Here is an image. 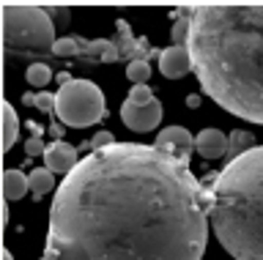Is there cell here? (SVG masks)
<instances>
[{
  "label": "cell",
  "instance_id": "cell-1",
  "mask_svg": "<svg viewBox=\"0 0 263 260\" xmlns=\"http://www.w3.org/2000/svg\"><path fill=\"white\" fill-rule=\"evenodd\" d=\"M211 200L189 162L145 143L90 151L49 208L47 260H200Z\"/></svg>",
  "mask_w": 263,
  "mask_h": 260
},
{
  "label": "cell",
  "instance_id": "cell-2",
  "mask_svg": "<svg viewBox=\"0 0 263 260\" xmlns=\"http://www.w3.org/2000/svg\"><path fill=\"white\" fill-rule=\"evenodd\" d=\"M197 83L222 110L263 124V3L181 6Z\"/></svg>",
  "mask_w": 263,
  "mask_h": 260
},
{
  "label": "cell",
  "instance_id": "cell-3",
  "mask_svg": "<svg viewBox=\"0 0 263 260\" xmlns=\"http://www.w3.org/2000/svg\"><path fill=\"white\" fill-rule=\"evenodd\" d=\"M211 230L233 260H263V145L238 153L205 181Z\"/></svg>",
  "mask_w": 263,
  "mask_h": 260
},
{
  "label": "cell",
  "instance_id": "cell-4",
  "mask_svg": "<svg viewBox=\"0 0 263 260\" xmlns=\"http://www.w3.org/2000/svg\"><path fill=\"white\" fill-rule=\"evenodd\" d=\"M0 14H3V47L8 55L41 58L55 50V25L47 9L30 3H6Z\"/></svg>",
  "mask_w": 263,
  "mask_h": 260
},
{
  "label": "cell",
  "instance_id": "cell-5",
  "mask_svg": "<svg viewBox=\"0 0 263 260\" xmlns=\"http://www.w3.org/2000/svg\"><path fill=\"white\" fill-rule=\"evenodd\" d=\"M55 58H82V61H96V63H112L121 58L132 61H148L151 55L159 58L162 52L151 50L145 38H135L126 19H118V36L115 38H82V36H63L55 42L52 50Z\"/></svg>",
  "mask_w": 263,
  "mask_h": 260
},
{
  "label": "cell",
  "instance_id": "cell-6",
  "mask_svg": "<svg viewBox=\"0 0 263 260\" xmlns=\"http://www.w3.org/2000/svg\"><path fill=\"white\" fill-rule=\"evenodd\" d=\"M55 115L63 126L85 129L104 118V93L90 79H71L55 93Z\"/></svg>",
  "mask_w": 263,
  "mask_h": 260
},
{
  "label": "cell",
  "instance_id": "cell-7",
  "mask_svg": "<svg viewBox=\"0 0 263 260\" xmlns=\"http://www.w3.org/2000/svg\"><path fill=\"white\" fill-rule=\"evenodd\" d=\"M121 121L132 132H154L162 121V104L148 85H132L121 104Z\"/></svg>",
  "mask_w": 263,
  "mask_h": 260
},
{
  "label": "cell",
  "instance_id": "cell-8",
  "mask_svg": "<svg viewBox=\"0 0 263 260\" xmlns=\"http://www.w3.org/2000/svg\"><path fill=\"white\" fill-rule=\"evenodd\" d=\"M154 145L189 162V156H192V151H195V137L189 134L184 126H167V129H162V132L156 134Z\"/></svg>",
  "mask_w": 263,
  "mask_h": 260
},
{
  "label": "cell",
  "instance_id": "cell-9",
  "mask_svg": "<svg viewBox=\"0 0 263 260\" xmlns=\"http://www.w3.org/2000/svg\"><path fill=\"white\" fill-rule=\"evenodd\" d=\"M44 162H47V170H49V173H63V175H69L71 170L80 165L77 148H74V145H69L66 140L49 143L47 151H44Z\"/></svg>",
  "mask_w": 263,
  "mask_h": 260
},
{
  "label": "cell",
  "instance_id": "cell-10",
  "mask_svg": "<svg viewBox=\"0 0 263 260\" xmlns=\"http://www.w3.org/2000/svg\"><path fill=\"white\" fill-rule=\"evenodd\" d=\"M159 71L167 79H181L192 71V58H189L186 47H167L159 55Z\"/></svg>",
  "mask_w": 263,
  "mask_h": 260
},
{
  "label": "cell",
  "instance_id": "cell-11",
  "mask_svg": "<svg viewBox=\"0 0 263 260\" xmlns=\"http://www.w3.org/2000/svg\"><path fill=\"white\" fill-rule=\"evenodd\" d=\"M195 151L203 159H222L230 153V137H225L219 129H203L195 137Z\"/></svg>",
  "mask_w": 263,
  "mask_h": 260
},
{
  "label": "cell",
  "instance_id": "cell-12",
  "mask_svg": "<svg viewBox=\"0 0 263 260\" xmlns=\"http://www.w3.org/2000/svg\"><path fill=\"white\" fill-rule=\"evenodd\" d=\"M25 192H30V184L20 170H6L3 173V200H20Z\"/></svg>",
  "mask_w": 263,
  "mask_h": 260
},
{
  "label": "cell",
  "instance_id": "cell-13",
  "mask_svg": "<svg viewBox=\"0 0 263 260\" xmlns=\"http://www.w3.org/2000/svg\"><path fill=\"white\" fill-rule=\"evenodd\" d=\"M16 134H20V118H16L11 104L3 102V153H8L14 148Z\"/></svg>",
  "mask_w": 263,
  "mask_h": 260
},
{
  "label": "cell",
  "instance_id": "cell-14",
  "mask_svg": "<svg viewBox=\"0 0 263 260\" xmlns=\"http://www.w3.org/2000/svg\"><path fill=\"white\" fill-rule=\"evenodd\" d=\"M28 184H30L33 197H44L47 192L55 189V175L49 173L47 167H39V170H33V173L28 175Z\"/></svg>",
  "mask_w": 263,
  "mask_h": 260
},
{
  "label": "cell",
  "instance_id": "cell-15",
  "mask_svg": "<svg viewBox=\"0 0 263 260\" xmlns=\"http://www.w3.org/2000/svg\"><path fill=\"white\" fill-rule=\"evenodd\" d=\"M25 77H28V85L44 88V85H49V79H52V69H49V63L36 61V63H30V66L25 69Z\"/></svg>",
  "mask_w": 263,
  "mask_h": 260
},
{
  "label": "cell",
  "instance_id": "cell-16",
  "mask_svg": "<svg viewBox=\"0 0 263 260\" xmlns=\"http://www.w3.org/2000/svg\"><path fill=\"white\" fill-rule=\"evenodd\" d=\"M126 77L132 85H145L151 79V63L148 61H132L126 63Z\"/></svg>",
  "mask_w": 263,
  "mask_h": 260
},
{
  "label": "cell",
  "instance_id": "cell-17",
  "mask_svg": "<svg viewBox=\"0 0 263 260\" xmlns=\"http://www.w3.org/2000/svg\"><path fill=\"white\" fill-rule=\"evenodd\" d=\"M255 148V134L252 132H244V129H236L233 134H230V153L238 156V153Z\"/></svg>",
  "mask_w": 263,
  "mask_h": 260
},
{
  "label": "cell",
  "instance_id": "cell-18",
  "mask_svg": "<svg viewBox=\"0 0 263 260\" xmlns=\"http://www.w3.org/2000/svg\"><path fill=\"white\" fill-rule=\"evenodd\" d=\"M170 38H173V47H186V38H189V19L184 17V14H178V19L173 22Z\"/></svg>",
  "mask_w": 263,
  "mask_h": 260
},
{
  "label": "cell",
  "instance_id": "cell-19",
  "mask_svg": "<svg viewBox=\"0 0 263 260\" xmlns=\"http://www.w3.org/2000/svg\"><path fill=\"white\" fill-rule=\"evenodd\" d=\"M36 110L41 112H55V96L49 91H39L36 93Z\"/></svg>",
  "mask_w": 263,
  "mask_h": 260
},
{
  "label": "cell",
  "instance_id": "cell-20",
  "mask_svg": "<svg viewBox=\"0 0 263 260\" xmlns=\"http://www.w3.org/2000/svg\"><path fill=\"white\" fill-rule=\"evenodd\" d=\"M44 151H47V145L41 143V137H30V140L25 143V153H28V156H44Z\"/></svg>",
  "mask_w": 263,
  "mask_h": 260
},
{
  "label": "cell",
  "instance_id": "cell-21",
  "mask_svg": "<svg viewBox=\"0 0 263 260\" xmlns=\"http://www.w3.org/2000/svg\"><path fill=\"white\" fill-rule=\"evenodd\" d=\"M112 132H96L93 140H90V151H99V148H107V145H112Z\"/></svg>",
  "mask_w": 263,
  "mask_h": 260
},
{
  "label": "cell",
  "instance_id": "cell-22",
  "mask_svg": "<svg viewBox=\"0 0 263 260\" xmlns=\"http://www.w3.org/2000/svg\"><path fill=\"white\" fill-rule=\"evenodd\" d=\"M63 132H66V129H63V124H58V121L49 126V134H52L55 140H63Z\"/></svg>",
  "mask_w": 263,
  "mask_h": 260
},
{
  "label": "cell",
  "instance_id": "cell-23",
  "mask_svg": "<svg viewBox=\"0 0 263 260\" xmlns=\"http://www.w3.org/2000/svg\"><path fill=\"white\" fill-rule=\"evenodd\" d=\"M186 104H189V107H200V96H197V93H189V96H186Z\"/></svg>",
  "mask_w": 263,
  "mask_h": 260
},
{
  "label": "cell",
  "instance_id": "cell-24",
  "mask_svg": "<svg viewBox=\"0 0 263 260\" xmlns=\"http://www.w3.org/2000/svg\"><path fill=\"white\" fill-rule=\"evenodd\" d=\"M22 102L28 104V107H36V93H22Z\"/></svg>",
  "mask_w": 263,
  "mask_h": 260
},
{
  "label": "cell",
  "instance_id": "cell-25",
  "mask_svg": "<svg viewBox=\"0 0 263 260\" xmlns=\"http://www.w3.org/2000/svg\"><path fill=\"white\" fill-rule=\"evenodd\" d=\"M55 79H58V83H61V85H69V83H71V77H69V71H61V74H58Z\"/></svg>",
  "mask_w": 263,
  "mask_h": 260
},
{
  "label": "cell",
  "instance_id": "cell-26",
  "mask_svg": "<svg viewBox=\"0 0 263 260\" xmlns=\"http://www.w3.org/2000/svg\"><path fill=\"white\" fill-rule=\"evenodd\" d=\"M0 216H3V227L8 225V200H3V208H0Z\"/></svg>",
  "mask_w": 263,
  "mask_h": 260
},
{
  "label": "cell",
  "instance_id": "cell-27",
  "mask_svg": "<svg viewBox=\"0 0 263 260\" xmlns=\"http://www.w3.org/2000/svg\"><path fill=\"white\" fill-rule=\"evenodd\" d=\"M3 260H14V257H11V252H8V249H3Z\"/></svg>",
  "mask_w": 263,
  "mask_h": 260
},
{
  "label": "cell",
  "instance_id": "cell-28",
  "mask_svg": "<svg viewBox=\"0 0 263 260\" xmlns=\"http://www.w3.org/2000/svg\"><path fill=\"white\" fill-rule=\"evenodd\" d=\"M41 260H47V257H41Z\"/></svg>",
  "mask_w": 263,
  "mask_h": 260
}]
</instances>
